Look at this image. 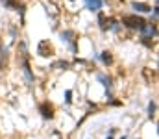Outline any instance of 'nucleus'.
<instances>
[{
	"label": "nucleus",
	"instance_id": "nucleus-15",
	"mask_svg": "<svg viewBox=\"0 0 159 139\" xmlns=\"http://www.w3.org/2000/svg\"><path fill=\"white\" fill-rule=\"evenodd\" d=\"M69 65H70L69 61H57L54 67H63V71H67V69H69Z\"/></svg>",
	"mask_w": 159,
	"mask_h": 139
},
{
	"label": "nucleus",
	"instance_id": "nucleus-9",
	"mask_svg": "<svg viewBox=\"0 0 159 139\" xmlns=\"http://www.w3.org/2000/svg\"><path fill=\"white\" fill-rule=\"evenodd\" d=\"M131 9H135V11H139V13H148V11H152V7H150L148 4H141V2H131Z\"/></svg>",
	"mask_w": 159,
	"mask_h": 139
},
{
	"label": "nucleus",
	"instance_id": "nucleus-2",
	"mask_svg": "<svg viewBox=\"0 0 159 139\" xmlns=\"http://www.w3.org/2000/svg\"><path fill=\"white\" fill-rule=\"evenodd\" d=\"M20 67H22V74H24L26 84H28V86H34V84H35V78H34V71H32L30 61H28V58H26V56L20 59Z\"/></svg>",
	"mask_w": 159,
	"mask_h": 139
},
{
	"label": "nucleus",
	"instance_id": "nucleus-8",
	"mask_svg": "<svg viewBox=\"0 0 159 139\" xmlns=\"http://www.w3.org/2000/svg\"><path fill=\"white\" fill-rule=\"evenodd\" d=\"M96 78H98V82H102V86H104L107 91H111V87H113V80H111V76H107V74L100 72Z\"/></svg>",
	"mask_w": 159,
	"mask_h": 139
},
{
	"label": "nucleus",
	"instance_id": "nucleus-7",
	"mask_svg": "<svg viewBox=\"0 0 159 139\" xmlns=\"http://www.w3.org/2000/svg\"><path fill=\"white\" fill-rule=\"evenodd\" d=\"M83 2H85V7L89 11H100L104 6V0H83Z\"/></svg>",
	"mask_w": 159,
	"mask_h": 139
},
{
	"label": "nucleus",
	"instance_id": "nucleus-4",
	"mask_svg": "<svg viewBox=\"0 0 159 139\" xmlns=\"http://www.w3.org/2000/svg\"><path fill=\"white\" fill-rule=\"evenodd\" d=\"M74 37H76V34H74L72 30H65V32H61V39H63L67 45L70 46V50H74V52H76V43H74Z\"/></svg>",
	"mask_w": 159,
	"mask_h": 139
},
{
	"label": "nucleus",
	"instance_id": "nucleus-13",
	"mask_svg": "<svg viewBox=\"0 0 159 139\" xmlns=\"http://www.w3.org/2000/svg\"><path fill=\"white\" fill-rule=\"evenodd\" d=\"M156 108H157V106H156V100L152 98V100L148 102V117H150V119L156 115Z\"/></svg>",
	"mask_w": 159,
	"mask_h": 139
},
{
	"label": "nucleus",
	"instance_id": "nucleus-10",
	"mask_svg": "<svg viewBox=\"0 0 159 139\" xmlns=\"http://www.w3.org/2000/svg\"><path fill=\"white\" fill-rule=\"evenodd\" d=\"M98 59H102V63H104V65H111V63H113V56H111V52H109V50L100 52V54H98Z\"/></svg>",
	"mask_w": 159,
	"mask_h": 139
},
{
	"label": "nucleus",
	"instance_id": "nucleus-6",
	"mask_svg": "<svg viewBox=\"0 0 159 139\" xmlns=\"http://www.w3.org/2000/svg\"><path fill=\"white\" fill-rule=\"evenodd\" d=\"M37 52H39V56L46 58V56H52V54H54V48H52V45H50L48 41H41Z\"/></svg>",
	"mask_w": 159,
	"mask_h": 139
},
{
	"label": "nucleus",
	"instance_id": "nucleus-1",
	"mask_svg": "<svg viewBox=\"0 0 159 139\" xmlns=\"http://www.w3.org/2000/svg\"><path fill=\"white\" fill-rule=\"evenodd\" d=\"M126 28H131V30H141L143 26H144V19L143 17H137V15H124L122 17V21H120Z\"/></svg>",
	"mask_w": 159,
	"mask_h": 139
},
{
	"label": "nucleus",
	"instance_id": "nucleus-12",
	"mask_svg": "<svg viewBox=\"0 0 159 139\" xmlns=\"http://www.w3.org/2000/svg\"><path fill=\"white\" fill-rule=\"evenodd\" d=\"M7 67V50L0 48V71H4Z\"/></svg>",
	"mask_w": 159,
	"mask_h": 139
},
{
	"label": "nucleus",
	"instance_id": "nucleus-16",
	"mask_svg": "<svg viewBox=\"0 0 159 139\" xmlns=\"http://www.w3.org/2000/svg\"><path fill=\"white\" fill-rule=\"evenodd\" d=\"M107 139H113V134H109V136H107Z\"/></svg>",
	"mask_w": 159,
	"mask_h": 139
},
{
	"label": "nucleus",
	"instance_id": "nucleus-5",
	"mask_svg": "<svg viewBox=\"0 0 159 139\" xmlns=\"http://www.w3.org/2000/svg\"><path fill=\"white\" fill-rule=\"evenodd\" d=\"M139 32H141V37H156V24L144 22V26Z\"/></svg>",
	"mask_w": 159,
	"mask_h": 139
},
{
	"label": "nucleus",
	"instance_id": "nucleus-14",
	"mask_svg": "<svg viewBox=\"0 0 159 139\" xmlns=\"http://www.w3.org/2000/svg\"><path fill=\"white\" fill-rule=\"evenodd\" d=\"M70 102H72V91L67 89L65 91V104H70Z\"/></svg>",
	"mask_w": 159,
	"mask_h": 139
},
{
	"label": "nucleus",
	"instance_id": "nucleus-17",
	"mask_svg": "<svg viewBox=\"0 0 159 139\" xmlns=\"http://www.w3.org/2000/svg\"><path fill=\"white\" fill-rule=\"evenodd\" d=\"M120 139H126V136H122V137H120Z\"/></svg>",
	"mask_w": 159,
	"mask_h": 139
},
{
	"label": "nucleus",
	"instance_id": "nucleus-11",
	"mask_svg": "<svg viewBox=\"0 0 159 139\" xmlns=\"http://www.w3.org/2000/svg\"><path fill=\"white\" fill-rule=\"evenodd\" d=\"M0 4H2V6H4L6 9H15V7L19 9V7L22 6V4H20L19 0H0Z\"/></svg>",
	"mask_w": 159,
	"mask_h": 139
},
{
	"label": "nucleus",
	"instance_id": "nucleus-3",
	"mask_svg": "<svg viewBox=\"0 0 159 139\" xmlns=\"http://www.w3.org/2000/svg\"><path fill=\"white\" fill-rule=\"evenodd\" d=\"M39 113L43 119H48V121H52L54 119V113H56V109H54V106L46 100V102H41L39 104Z\"/></svg>",
	"mask_w": 159,
	"mask_h": 139
}]
</instances>
